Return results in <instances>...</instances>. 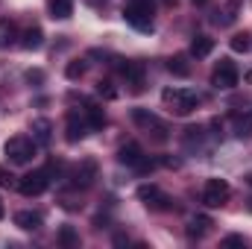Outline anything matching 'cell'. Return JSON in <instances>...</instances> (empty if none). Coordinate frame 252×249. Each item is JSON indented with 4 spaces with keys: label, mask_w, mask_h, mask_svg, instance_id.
Returning a JSON list of instances; mask_svg holds the SVG:
<instances>
[{
    "label": "cell",
    "mask_w": 252,
    "mask_h": 249,
    "mask_svg": "<svg viewBox=\"0 0 252 249\" xmlns=\"http://www.w3.org/2000/svg\"><path fill=\"white\" fill-rule=\"evenodd\" d=\"M161 100H164V103L170 106V112L179 115V118L190 115V112L199 106V97H196V91H190V88H164V91H161Z\"/></svg>",
    "instance_id": "1"
},
{
    "label": "cell",
    "mask_w": 252,
    "mask_h": 249,
    "mask_svg": "<svg viewBox=\"0 0 252 249\" xmlns=\"http://www.w3.org/2000/svg\"><path fill=\"white\" fill-rule=\"evenodd\" d=\"M153 12H156V3H153V0H129L124 6L126 24H132V27L141 30V32L153 30Z\"/></svg>",
    "instance_id": "2"
},
{
    "label": "cell",
    "mask_w": 252,
    "mask_h": 249,
    "mask_svg": "<svg viewBox=\"0 0 252 249\" xmlns=\"http://www.w3.org/2000/svg\"><path fill=\"white\" fill-rule=\"evenodd\" d=\"M35 150H38V144H35L32 138H27V135H15V138H9L6 147H3V153H6V158H9L12 164H27V161H32Z\"/></svg>",
    "instance_id": "3"
},
{
    "label": "cell",
    "mask_w": 252,
    "mask_h": 249,
    "mask_svg": "<svg viewBox=\"0 0 252 249\" xmlns=\"http://www.w3.org/2000/svg\"><path fill=\"white\" fill-rule=\"evenodd\" d=\"M118 161H121V164H126V167H135V170H141V173L153 170V161L144 156V150H141L135 141H129V144H124V147L118 150Z\"/></svg>",
    "instance_id": "4"
},
{
    "label": "cell",
    "mask_w": 252,
    "mask_h": 249,
    "mask_svg": "<svg viewBox=\"0 0 252 249\" xmlns=\"http://www.w3.org/2000/svg\"><path fill=\"white\" fill-rule=\"evenodd\" d=\"M229 196H232V185H229L226 179H208L205 187H202V202H205L208 208H220V205H226Z\"/></svg>",
    "instance_id": "5"
},
{
    "label": "cell",
    "mask_w": 252,
    "mask_h": 249,
    "mask_svg": "<svg viewBox=\"0 0 252 249\" xmlns=\"http://www.w3.org/2000/svg\"><path fill=\"white\" fill-rule=\"evenodd\" d=\"M50 187V170H32V173H27L21 182H18V190L24 193V196H38V193H44Z\"/></svg>",
    "instance_id": "6"
},
{
    "label": "cell",
    "mask_w": 252,
    "mask_h": 249,
    "mask_svg": "<svg viewBox=\"0 0 252 249\" xmlns=\"http://www.w3.org/2000/svg\"><path fill=\"white\" fill-rule=\"evenodd\" d=\"M211 85L220 88V91L235 88V85H238V67L229 62V59H220V64H217L214 73H211Z\"/></svg>",
    "instance_id": "7"
},
{
    "label": "cell",
    "mask_w": 252,
    "mask_h": 249,
    "mask_svg": "<svg viewBox=\"0 0 252 249\" xmlns=\"http://www.w3.org/2000/svg\"><path fill=\"white\" fill-rule=\"evenodd\" d=\"M132 121L141 126V129L153 132V138H156V141H167V126L161 124L156 115H150L147 109H135V112H132Z\"/></svg>",
    "instance_id": "8"
},
{
    "label": "cell",
    "mask_w": 252,
    "mask_h": 249,
    "mask_svg": "<svg viewBox=\"0 0 252 249\" xmlns=\"http://www.w3.org/2000/svg\"><path fill=\"white\" fill-rule=\"evenodd\" d=\"M88 121H85V112L79 115V112H67V124H64V138L70 141V144H76V141H82L85 135H88Z\"/></svg>",
    "instance_id": "9"
},
{
    "label": "cell",
    "mask_w": 252,
    "mask_h": 249,
    "mask_svg": "<svg viewBox=\"0 0 252 249\" xmlns=\"http://www.w3.org/2000/svg\"><path fill=\"white\" fill-rule=\"evenodd\" d=\"M138 199H141V202H147L150 208H158V211H170V208H173V205H170V199H167V196H164L156 185H141V187H138Z\"/></svg>",
    "instance_id": "10"
},
{
    "label": "cell",
    "mask_w": 252,
    "mask_h": 249,
    "mask_svg": "<svg viewBox=\"0 0 252 249\" xmlns=\"http://www.w3.org/2000/svg\"><path fill=\"white\" fill-rule=\"evenodd\" d=\"M121 67V73L126 76V85L138 94V91H144V64L141 62H126V64H118Z\"/></svg>",
    "instance_id": "11"
},
{
    "label": "cell",
    "mask_w": 252,
    "mask_h": 249,
    "mask_svg": "<svg viewBox=\"0 0 252 249\" xmlns=\"http://www.w3.org/2000/svg\"><path fill=\"white\" fill-rule=\"evenodd\" d=\"M32 141L38 144V147H47L50 144V138H53V124L47 121V118H38V121H32Z\"/></svg>",
    "instance_id": "12"
},
{
    "label": "cell",
    "mask_w": 252,
    "mask_h": 249,
    "mask_svg": "<svg viewBox=\"0 0 252 249\" xmlns=\"http://www.w3.org/2000/svg\"><path fill=\"white\" fill-rule=\"evenodd\" d=\"M41 44H44L41 27H27V30L21 32V47H24V50H38Z\"/></svg>",
    "instance_id": "13"
},
{
    "label": "cell",
    "mask_w": 252,
    "mask_h": 249,
    "mask_svg": "<svg viewBox=\"0 0 252 249\" xmlns=\"http://www.w3.org/2000/svg\"><path fill=\"white\" fill-rule=\"evenodd\" d=\"M15 226L24 229V232H35V229H41V214L38 211H18L15 214Z\"/></svg>",
    "instance_id": "14"
},
{
    "label": "cell",
    "mask_w": 252,
    "mask_h": 249,
    "mask_svg": "<svg viewBox=\"0 0 252 249\" xmlns=\"http://www.w3.org/2000/svg\"><path fill=\"white\" fill-rule=\"evenodd\" d=\"M211 217H205V214H196V217H190L188 223V238H205L208 232H211Z\"/></svg>",
    "instance_id": "15"
},
{
    "label": "cell",
    "mask_w": 252,
    "mask_h": 249,
    "mask_svg": "<svg viewBox=\"0 0 252 249\" xmlns=\"http://www.w3.org/2000/svg\"><path fill=\"white\" fill-rule=\"evenodd\" d=\"M94 173H97V164L94 161H82V167L76 170V176H73V185L76 187H88L94 182Z\"/></svg>",
    "instance_id": "16"
},
{
    "label": "cell",
    "mask_w": 252,
    "mask_h": 249,
    "mask_svg": "<svg viewBox=\"0 0 252 249\" xmlns=\"http://www.w3.org/2000/svg\"><path fill=\"white\" fill-rule=\"evenodd\" d=\"M211 50H214V38H208V35H196L190 41V56H196V59H205Z\"/></svg>",
    "instance_id": "17"
},
{
    "label": "cell",
    "mask_w": 252,
    "mask_h": 249,
    "mask_svg": "<svg viewBox=\"0 0 252 249\" xmlns=\"http://www.w3.org/2000/svg\"><path fill=\"white\" fill-rule=\"evenodd\" d=\"M82 112H85V121H88V126H91V129H103V126H106V112H103L100 106L88 103Z\"/></svg>",
    "instance_id": "18"
},
{
    "label": "cell",
    "mask_w": 252,
    "mask_h": 249,
    "mask_svg": "<svg viewBox=\"0 0 252 249\" xmlns=\"http://www.w3.org/2000/svg\"><path fill=\"white\" fill-rule=\"evenodd\" d=\"M73 15V0H50V18H70Z\"/></svg>",
    "instance_id": "19"
},
{
    "label": "cell",
    "mask_w": 252,
    "mask_h": 249,
    "mask_svg": "<svg viewBox=\"0 0 252 249\" xmlns=\"http://www.w3.org/2000/svg\"><path fill=\"white\" fill-rule=\"evenodd\" d=\"M15 38H18V30H15V24H12V21H0V47H9V44H15Z\"/></svg>",
    "instance_id": "20"
},
{
    "label": "cell",
    "mask_w": 252,
    "mask_h": 249,
    "mask_svg": "<svg viewBox=\"0 0 252 249\" xmlns=\"http://www.w3.org/2000/svg\"><path fill=\"white\" fill-rule=\"evenodd\" d=\"M167 70H170V73H176V76H188V73H190L185 56H173V59H167Z\"/></svg>",
    "instance_id": "21"
},
{
    "label": "cell",
    "mask_w": 252,
    "mask_h": 249,
    "mask_svg": "<svg viewBox=\"0 0 252 249\" xmlns=\"http://www.w3.org/2000/svg\"><path fill=\"white\" fill-rule=\"evenodd\" d=\"M229 44H232V50H235V53H247V50L252 47V41H250V35H247V32L232 35V41H229Z\"/></svg>",
    "instance_id": "22"
},
{
    "label": "cell",
    "mask_w": 252,
    "mask_h": 249,
    "mask_svg": "<svg viewBox=\"0 0 252 249\" xmlns=\"http://www.w3.org/2000/svg\"><path fill=\"white\" fill-rule=\"evenodd\" d=\"M59 244H62V247H76V244H79V235H76L70 226H62V232H59Z\"/></svg>",
    "instance_id": "23"
},
{
    "label": "cell",
    "mask_w": 252,
    "mask_h": 249,
    "mask_svg": "<svg viewBox=\"0 0 252 249\" xmlns=\"http://www.w3.org/2000/svg\"><path fill=\"white\" fill-rule=\"evenodd\" d=\"M97 94L106 97V100H115V97H118V91H115V85H112L109 79H100V82H97Z\"/></svg>",
    "instance_id": "24"
},
{
    "label": "cell",
    "mask_w": 252,
    "mask_h": 249,
    "mask_svg": "<svg viewBox=\"0 0 252 249\" xmlns=\"http://www.w3.org/2000/svg\"><path fill=\"white\" fill-rule=\"evenodd\" d=\"M82 73H85V62H82V59H76V62L67 64V79H79Z\"/></svg>",
    "instance_id": "25"
},
{
    "label": "cell",
    "mask_w": 252,
    "mask_h": 249,
    "mask_svg": "<svg viewBox=\"0 0 252 249\" xmlns=\"http://www.w3.org/2000/svg\"><path fill=\"white\" fill-rule=\"evenodd\" d=\"M250 132H252V112L238 118V135H250Z\"/></svg>",
    "instance_id": "26"
},
{
    "label": "cell",
    "mask_w": 252,
    "mask_h": 249,
    "mask_svg": "<svg viewBox=\"0 0 252 249\" xmlns=\"http://www.w3.org/2000/svg\"><path fill=\"white\" fill-rule=\"evenodd\" d=\"M223 247H244V238H241V235H229V238L223 241Z\"/></svg>",
    "instance_id": "27"
},
{
    "label": "cell",
    "mask_w": 252,
    "mask_h": 249,
    "mask_svg": "<svg viewBox=\"0 0 252 249\" xmlns=\"http://www.w3.org/2000/svg\"><path fill=\"white\" fill-rule=\"evenodd\" d=\"M12 179H15V176H12L9 170H3V167H0V185H12Z\"/></svg>",
    "instance_id": "28"
},
{
    "label": "cell",
    "mask_w": 252,
    "mask_h": 249,
    "mask_svg": "<svg viewBox=\"0 0 252 249\" xmlns=\"http://www.w3.org/2000/svg\"><path fill=\"white\" fill-rule=\"evenodd\" d=\"M27 79H30V82H41V70H30Z\"/></svg>",
    "instance_id": "29"
},
{
    "label": "cell",
    "mask_w": 252,
    "mask_h": 249,
    "mask_svg": "<svg viewBox=\"0 0 252 249\" xmlns=\"http://www.w3.org/2000/svg\"><path fill=\"white\" fill-rule=\"evenodd\" d=\"M247 82H252V70H250V73H247Z\"/></svg>",
    "instance_id": "30"
},
{
    "label": "cell",
    "mask_w": 252,
    "mask_h": 249,
    "mask_svg": "<svg viewBox=\"0 0 252 249\" xmlns=\"http://www.w3.org/2000/svg\"><path fill=\"white\" fill-rule=\"evenodd\" d=\"M0 217H3V205H0Z\"/></svg>",
    "instance_id": "31"
},
{
    "label": "cell",
    "mask_w": 252,
    "mask_h": 249,
    "mask_svg": "<svg viewBox=\"0 0 252 249\" xmlns=\"http://www.w3.org/2000/svg\"><path fill=\"white\" fill-rule=\"evenodd\" d=\"M193 3H205V0H193Z\"/></svg>",
    "instance_id": "32"
}]
</instances>
